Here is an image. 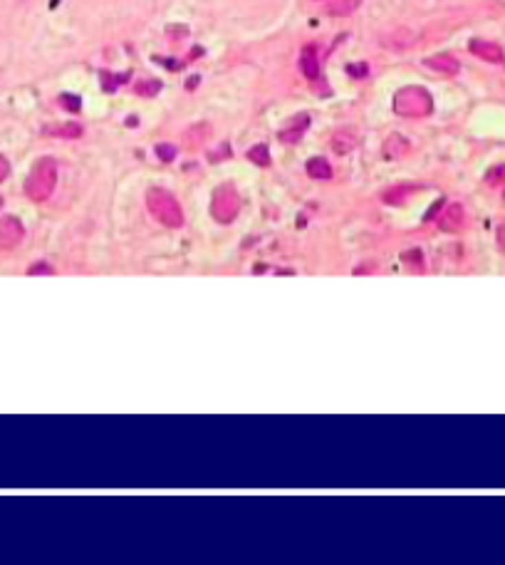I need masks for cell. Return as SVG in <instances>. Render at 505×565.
Wrapping results in <instances>:
<instances>
[{
    "instance_id": "obj_11",
    "label": "cell",
    "mask_w": 505,
    "mask_h": 565,
    "mask_svg": "<svg viewBox=\"0 0 505 565\" xmlns=\"http://www.w3.org/2000/svg\"><path fill=\"white\" fill-rule=\"evenodd\" d=\"M438 226L444 231H458L463 226V209L458 204H451L444 211V216L438 218Z\"/></svg>"
},
{
    "instance_id": "obj_5",
    "label": "cell",
    "mask_w": 505,
    "mask_h": 565,
    "mask_svg": "<svg viewBox=\"0 0 505 565\" xmlns=\"http://www.w3.org/2000/svg\"><path fill=\"white\" fill-rule=\"evenodd\" d=\"M25 236V228L15 216H6L0 218V250H10L15 248Z\"/></svg>"
},
{
    "instance_id": "obj_12",
    "label": "cell",
    "mask_w": 505,
    "mask_h": 565,
    "mask_svg": "<svg viewBox=\"0 0 505 565\" xmlns=\"http://www.w3.org/2000/svg\"><path fill=\"white\" fill-rule=\"evenodd\" d=\"M332 149L337 151V154H350L354 147H357V139H354V134L347 129H337L332 134Z\"/></svg>"
},
{
    "instance_id": "obj_4",
    "label": "cell",
    "mask_w": 505,
    "mask_h": 565,
    "mask_svg": "<svg viewBox=\"0 0 505 565\" xmlns=\"http://www.w3.org/2000/svg\"><path fill=\"white\" fill-rule=\"evenodd\" d=\"M241 211V196L235 191V186L223 184L213 191L211 199V216L216 218L218 224H233L235 216Z\"/></svg>"
},
{
    "instance_id": "obj_17",
    "label": "cell",
    "mask_w": 505,
    "mask_h": 565,
    "mask_svg": "<svg viewBox=\"0 0 505 565\" xmlns=\"http://www.w3.org/2000/svg\"><path fill=\"white\" fill-rule=\"evenodd\" d=\"M159 89H161L159 80H142V82H136L134 85V92L142 94V97H154Z\"/></svg>"
},
{
    "instance_id": "obj_13",
    "label": "cell",
    "mask_w": 505,
    "mask_h": 565,
    "mask_svg": "<svg viewBox=\"0 0 505 565\" xmlns=\"http://www.w3.org/2000/svg\"><path fill=\"white\" fill-rule=\"evenodd\" d=\"M308 174L317 181L332 179V164L327 162V159H322V156H312L308 162Z\"/></svg>"
},
{
    "instance_id": "obj_24",
    "label": "cell",
    "mask_w": 505,
    "mask_h": 565,
    "mask_svg": "<svg viewBox=\"0 0 505 565\" xmlns=\"http://www.w3.org/2000/svg\"><path fill=\"white\" fill-rule=\"evenodd\" d=\"M30 273H50V268L47 266H32Z\"/></svg>"
},
{
    "instance_id": "obj_15",
    "label": "cell",
    "mask_w": 505,
    "mask_h": 565,
    "mask_svg": "<svg viewBox=\"0 0 505 565\" xmlns=\"http://www.w3.org/2000/svg\"><path fill=\"white\" fill-rule=\"evenodd\" d=\"M411 193H413L411 186H394V189H389V191H384L382 199L384 204H404V199L411 196Z\"/></svg>"
},
{
    "instance_id": "obj_2",
    "label": "cell",
    "mask_w": 505,
    "mask_h": 565,
    "mask_svg": "<svg viewBox=\"0 0 505 565\" xmlns=\"http://www.w3.org/2000/svg\"><path fill=\"white\" fill-rule=\"evenodd\" d=\"M147 206H149V213H151L159 224L169 226V228L184 226V211H181L176 196H173L171 191H166V189H159V186L149 189Z\"/></svg>"
},
{
    "instance_id": "obj_6",
    "label": "cell",
    "mask_w": 505,
    "mask_h": 565,
    "mask_svg": "<svg viewBox=\"0 0 505 565\" xmlns=\"http://www.w3.org/2000/svg\"><path fill=\"white\" fill-rule=\"evenodd\" d=\"M469 50L473 52L475 57H481V60H486V63H493V65H500L505 60L503 50H500V45L491 43V40L473 38L469 43Z\"/></svg>"
},
{
    "instance_id": "obj_21",
    "label": "cell",
    "mask_w": 505,
    "mask_h": 565,
    "mask_svg": "<svg viewBox=\"0 0 505 565\" xmlns=\"http://www.w3.org/2000/svg\"><path fill=\"white\" fill-rule=\"evenodd\" d=\"M505 181V167H495L493 171H488V184H503Z\"/></svg>"
},
{
    "instance_id": "obj_9",
    "label": "cell",
    "mask_w": 505,
    "mask_h": 565,
    "mask_svg": "<svg viewBox=\"0 0 505 565\" xmlns=\"http://www.w3.org/2000/svg\"><path fill=\"white\" fill-rule=\"evenodd\" d=\"M409 149H411V144H409L407 137H401V134H391V137H387V142H384V156L387 159H401V156H407Z\"/></svg>"
},
{
    "instance_id": "obj_1",
    "label": "cell",
    "mask_w": 505,
    "mask_h": 565,
    "mask_svg": "<svg viewBox=\"0 0 505 565\" xmlns=\"http://www.w3.org/2000/svg\"><path fill=\"white\" fill-rule=\"evenodd\" d=\"M394 112L399 117H429L433 112V97L429 89L419 87V85H409L401 87L394 94Z\"/></svg>"
},
{
    "instance_id": "obj_25",
    "label": "cell",
    "mask_w": 505,
    "mask_h": 565,
    "mask_svg": "<svg viewBox=\"0 0 505 565\" xmlns=\"http://www.w3.org/2000/svg\"><path fill=\"white\" fill-rule=\"evenodd\" d=\"M498 238H500V246H503V248H505V226H503V228H500Z\"/></svg>"
},
{
    "instance_id": "obj_19",
    "label": "cell",
    "mask_w": 505,
    "mask_h": 565,
    "mask_svg": "<svg viewBox=\"0 0 505 565\" xmlns=\"http://www.w3.org/2000/svg\"><path fill=\"white\" fill-rule=\"evenodd\" d=\"M60 107H65L67 112H80L82 102L77 94H60Z\"/></svg>"
},
{
    "instance_id": "obj_7",
    "label": "cell",
    "mask_w": 505,
    "mask_h": 565,
    "mask_svg": "<svg viewBox=\"0 0 505 565\" xmlns=\"http://www.w3.org/2000/svg\"><path fill=\"white\" fill-rule=\"evenodd\" d=\"M424 65L429 70H436V72H441V75H458V70H461V65H458V60L453 55H431L426 57Z\"/></svg>"
},
{
    "instance_id": "obj_3",
    "label": "cell",
    "mask_w": 505,
    "mask_h": 565,
    "mask_svg": "<svg viewBox=\"0 0 505 565\" xmlns=\"http://www.w3.org/2000/svg\"><path fill=\"white\" fill-rule=\"evenodd\" d=\"M55 184H57V164L55 159H40V162L32 167L30 176L25 181V193L28 199L32 201H47L55 191Z\"/></svg>"
},
{
    "instance_id": "obj_8",
    "label": "cell",
    "mask_w": 505,
    "mask_h": 565,
    "mask_svg": "<svg viewBox=\"0 0 505 565\" xmlns=\"http://www.w3.org/2000/svg\"><path fill=\"white\" fill-rule=\"evenodd\" d=\"M310 127V114H297L295 119H292V125L288 127V129L280 131V142L283 144H295L302 139V134H305V129Z\"/></svg>"
},
{
    "instance_id": "obj_23",
    "label": "cell",
    "mask_w": 505,
    "mask_h": 565,
    "mask_svg": "<svg viewBox=\"0 0 505 565\" xmlns=\"http://www.w3.org/2000/svg\"><path fill=\"white\" fill-rule=\"evenodd\" d=\"M347 70H350V75H357V77H364V75H367V65H359V67H352V65H350Z\"/></svg>"
},
{
    "instance_id": "obj_10",
    "label": "cell",
    "mask_w": 505,
    "mask_h": 565,
    "mask_svg": "<svg viewBox=\"0 0 505 565\" xmlns=\"http://www.w3.org/2000/svg\"><path fill=\"white\" fill-rule=\"evenodd\" d=\"M300 67H302V75L308 80H317L320 77V60H317V50L314 47H305L300 57Z\"/></svg>"
},
{
    "instance_id": "obj_14",
    "label": "cell",
    "mask_w": 505,
    "mask_h": 565,
    "mask_svg": "<svg viewBox=\"0 0 505 565\" xmlns=\"http://www.w3.org/2000/svg\"><path fill=\"white\" fill-rule=\"evenodd\" d=\"M362 6V0H332L330 6H327V10L332 15H339V18H345V15H352L357 8Z\"/></svg>"
},
{
    "instance_id": "obj_26",
    "label": "cell",
    "mask_w": 505,
    "mask_h": 565,
    "mask_svg": "<svg viewBox=\"0 0 505 565\" xmlns=\"http://www.w3.org/2000/svg\"><path fill=\"white\" fill-rule=\"evenodd\" d=\"M0 206H3V201H0Z\"/></svg>"
},
{
    "instance_id": "obj_18",
    "label": "cell",
    "mask_w": 505,
    "mask_h": 565,
    "mask_svg": "<svg viewBox=\"0 0 505 565\" xmlns=\"http://www.w3.org/2000/svg\"><path fill=\"white\" fill-rule=\"evenodd\" d=\"M47 134H55V137H67V139H74L82 134V127L77 125H65V127H52V129H47Z\"/></svg>"
},
{
    "instance_id": "obj_16",
    "label": "cell",
    "mask_w": 505,
    "mask_h": 565,
    "mask_svg": "<svg viewBox=\"0 0 505 565\" xmlns=\"http://www.w3.org/2000/svg\"><path fill=\"white\" fill-rule=\"evenodd\" d=\"M248 159H250L252 164H258V167H268V164H270V151H268L265 144H258V147H252V149L248 151Z\"/></svg>"
},
{
    "instance_id": "obj_20",
    "label": "cell",
    "mask_w": 505,
    "mask_h": 565,
    "mask_svg": "<svg viewBox=\"0 0 505 565\" xmlns=\"http://www.w3.org/2000/svg\"><path fill=\"white\" fill-rule=\"evenodd\" d=\"M156 154H159L161 162H173V156H176V149H173L171 144H159V147H156Z\"/></svg>"
},
{
    "instance_id": "obj_22",
    "label": "cell",
    "mask_w": 505,
    "mask_h": 565,
    "mask_svg": "<svg viewBox=\"0 0 505 565\" xmlns=\"http://www.w3.org/2000/svg\"><path fill=\"white\" fill-rule=\"evenodd\" d=\"M8 174H10V164H8L6 156H0V181H6Z\"/></svg>"
}]
</instances>
